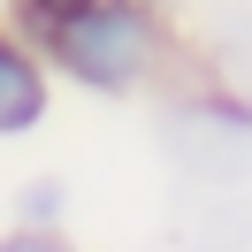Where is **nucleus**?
Instances as JSON below:
<instances>
[{"mask_svg": "<svg viewBox=\"0 0 252 252\" xmlns=\"http://www.w3.org/2000/svg\"><path fill=\"white\" fill-rule=\"evenodd\" d=\"M23 38L54 69V84L84 99H145V92H168L184 69L168 0H69Z\"/></svg>", "mask_w": 252, "mask_h": 252, "instance_id": "nucleus-1", "label": "nucleus"}, {"mask_svg": "<svg viewBox=\"0 0 252 252\" xmlns=\"http://www.w3.org/2000/svg\"><path fill=\"white\" fill-rule=\"evenodd\" d=\"M54 99H62V84H54V69L38 62V46L16 31V23H0V145L38 138V130L54 123Z\"/></svg>", "mask_w": 252, "mask_h": 252, "instance_id": "nucleus-2", "label": "nucleus"}, {"mask_svg": "<svg viewBox=\"0 0 252 252\" xmlns=\"http://www.w3.org/2000/svg\"><path fill=\"white\" fill-rule=\"evenodd\" d=\"M0 252H77L69 229H23V221H0Z\"/></svg>", "mask_w": 252, "mask_h": 252, "instance_id": "nucleus-4", "label": "nucleus"}, {"mask_svg": "<svg viewBox=\"0 0 252 252\" xmlns=\"http://www.w3.org/2000/svg\"><path fill=\"white\" fill-rule=\"evenodd\" d=\"M69 206H77V191H69V176L38 168L16 184V199H8V221H23V229H69Z\"/></svg>", "mask_w": 252, "mask_h": 252, "instance_id": "nucleus-3", "label": "nucleus"}, {"mask_svg": "<svg viewBox=\"0 0 252 252\" xmlns=\"http://www.w3.org/2000/svg\"><path fill=\"white\" fill-rule=\"evenodd\" d=\"M54 8H69V0H0V23H16V31H31V23H46Z\"/></svg>", "mask_w": 252, "mask_h": 252, "instance_id": "nucleus-5", "label": "nucleus"}]
</instances>
